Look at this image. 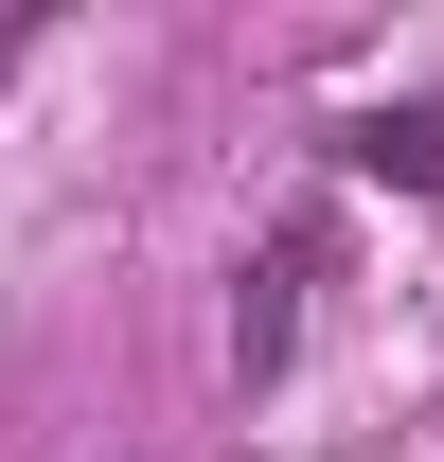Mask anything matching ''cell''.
I'll use <instances>...</instances> for the list:
<instances>
[{
  "instance_id": "obj_1",
  "label": "cell",
  "mask_w": 444,
  "mask_h": 462,
  "mask_svg": "<svg viewBox=\"0 0 444 462\" xmlns=\"http://www.w3.org/2000/svg\"><path fill=\"white\" fill-rule=\"evenodd\" d=\"M338 161H356V178H409V196H444V107H356V125H338Z\"/></svg>"
},
{
  "instance_id": "obj_2",
  "label": "cell",
  "mask_w": 444,
  "mask_h": 462,
  "mask_svg": "<svg viewBox=\"0 0 444 462\" xmlns=\"http://www.w3.org/2000/svg\"><path fill=\"white\" fill-rule=\"evenodd\" d=\"M284 320H302V231H284L267 267H249V302H231V374H249V392L284 374Z\"/></svg>"
}]
</instances>
